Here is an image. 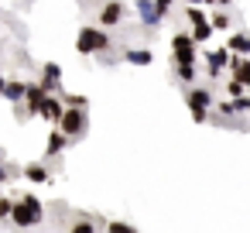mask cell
<instances>
[{
    "instance_id": "1",
    "label": "cell",
    "mask_w": 250,
    "mask_h": 233,
    "mask_svg": "<svg viewBox=\"0 0 250 233\" xmlns=\"http://www.w3.org/2000/svg\"><path fill=\"white\" fill-rule=\"evenodd\" d=\"M11 219H14V226H38L42 219H45V206H42V199L38 195H21V199H14V212H11Z\"/></svg>"
},
{
    "instance_id": "2",
    "label": "cell",
    "mask_w": 250,
    "mask_h": 233,
    "mask_svg": "<svg viewBox=\"0 0 250 233\" xmlns=\"http://www.w3.org/2000/svg\"><path fill=\"white\" fill-rule=\"evenodd\" d=\"M113 42H110V35H106V28H79V35H76V48H79V55H96V52H103V48H110Z\"/></svg>"
},
{
    "instance_id": "3",
    "label": "cell",
    "mask_w": 250,
    "mask_h": 233,
    "mask_svg": "<svg viewBox=\"0 0 250 233\" xmlns=\"http://www.w3.org/2000/svg\"><path fill=\"white\" fill-rule=\"evenodd\" d=\"M185 103H188V113H192V120H195V124H206L209 110L216 106V100H212V93H209V89H188Z\"/></svg>"
},
{
    "instance_id": "4",
    "label": "cell",
    "mask_w": 250,
    "mask_h": 233,
    "mask_svg": "<svg viewBox=\"0 0 250 233\" xmlns=\"http://www.w3.org/2000/svg\"><path fill=\"white\" fill-rule=\"evenodd\" d=\"M55 127H62L69 137H83V134H86V110H79V106H65V113H62V120H59Z\"/></svg>"
},
{
    "instance_id": "5",
    "label": "cell",
    "mask_w": 250,
    "mask_h": 233,
    "mask_svg": "<svg viewBox=\"0 0 250 233\" xmlns=\"http://www.w3.org/2000/svg\"><path fill=\"white\" fill-rule=\"evenodd\" d=\"M124 18H127V7L120 4V0H106V4L100 7V28H117V24H124Z\"/></svg>"
},
{
    "instance_id": "6",
    "label": "cell",
    "mask_w": 250,
    "mask_h": 233,
    "mask_svg": "<svg viewBox=\"0 0 250 233\" xmlns=\"http://www.w3.org/2000/svg\"><path fill=\"white\" fill-rule=\"evenodd\" d=\"M171 55H175V62H195V38L192 35H175L171 38Z\"/></svg>"
},
{
    "instance_id": "7",
    "label": "cell",
    "mask_w": 250,
    "mask_h": 233,
    "mask_svg": "<svg viewBox=\"0 0 250 233\" xmlns=\"http://www.w3.org/2000/svg\"><path fill=\"white\" fill-rule=\"evenodd\" d=\"M62 113H65V100H62L59 93H48V96H45V103H42V113H38V117H45L48 124H59V120H62Z\"/></svg>"
},
{
    "instance_id": "8",
    "label": "cell",
    "mask_w": 250,
    "mask_h": 233,
    "mask_svg": "<svg viewBox=\"0 0 250 233\" xmlns=\"http://www.w3.org/2000/svg\"><path fill=\"white\" fill-rule=\"evenodd\" d=\"M45 96H48V89H45L42 83H28L24 103H28V113H31V117H38V113H42V103H45Z\"/></svg>"
},
{
    "instance_id": "9",
    "label": "cell",
    "mask_w": 250,
    "mask_h": 233,
    "mask_svg": "<svg viewBox=\"0 0 250 233\" xmlns=\"http://www.w3.org/2000/svg\"><path fill=\"white\" fill-rule=\"evenodd\" d=\"M137 11H141V24L144 28H158L161 24V11L154 7V0H137Z\"/></svg>"
},
{
    "instance_id": "10",
    "label": "cell",
    "mask_w": 250,
    "mask_h": 233,
    "mask_svg": "<svg viewBox=\"0 0 250 233\" xmlns=\"http://www.w3.org/2000/svg\"><path fill=\"white\" fill-rule=\"evenodd\" d=\"M59 83H62V65H59V62H48V65L42 69V86H45L48 93H59Z\"/></svg>"
},
{
    "instance_id": "11",
    "label": "cell",
    "mask_w": 250,
    "mask_h": 233,
    "mask_svg": "<svg viewBox=\"0 0 250 233\" xmlns=\"http://www.w3.org/2000/svg\"><path fill=\"white\" fill-rule=\"evenodd\" d=\"M229 55H233V52H229V45H226V48H216V52H209V55H206V59H209V76H212V79L219 76V69H223V65H229Z\"/></svg>"
},
{
    "instance_id": "12",
    "label": "cell",
    "mask_w": 250,
    "mask_h": 233,
    "mask_svg": "<svg viewBox=\"0 0 250 233\" xmlns=\"http://www.w3.org/2000/svg\"><path fill=\"white\" fill-rule=\"evenodd\" d=\"M229 69H233V76H236L243 86H250V59H247V55H233V59H229Z\"/></svg>"
},
{
    "instance_id": "13",
    "label": "cell",
    "mask_w": 250,
    "mask_h": 233,
    "mask_svg": "<svg viewBox=\"0 0 250 233\" xmlns=\"http://www.w3.org/2000/svg\"><path fill=\"white\" fill-rule=\"evenodd\" d=\"M212 31H216V28H212V21H209V18H206V21H199V24H192V38H195V45L209 42V38H212Z\"/></svg>"
},
{
    "instance_id": "14",
    "label": "cell",
    "mask_w": 250,
    "mask_h": 233,
    "mask_svg": "<svg viewBox=\"0 0 250 233\" xmlns=\"http://www.w3.org/2000/svg\"><path fill=\"white\" fill-rule=\"evenodd\" d=\"M124 59H127L130 65H151V59H154V55H151L147 48H127V52H124Z\"/></svg>"
},
{
    "instance_id": "15",
    "label": "cell",
    "mask_w": 250,
    "mask_h": 233,
    "mask_svg": "<svg viewBox=\"0 0 250 233\" xmlns=\"http://www.w3.org/2000/svg\"><path fill=\"white\" fill-rule=\"evenodd\" d=\"M24 93H28V83H21V79H11V83L4 86V96H7L11 103H18V100H24Z\"/></svg>"
},
{
    "instance_id": "16",
    "label": "cell",
    "mask_w": 250,
    "mask_h": 233,
    "mask_svg": "<svg viewBox=\"0 0 250 233\" xmlns=\"http://www.w3.org/2000/svg\"><path fill=\"white\" fill-rule=\"evenodd\" d=\"M65 141H69V134H65L62 127H59V130H52V134H48V148H45V151H48V158H52V154H59V151L65 148Z\"/></svg>"
},
{
    "instance_id": "17",
    "label": "cell",
    "mask_w": 250,
    "mask_h": 233,
    "mask_svg": "<svg viewBox=\"0 0 250 233\" xmlns=\"http://www.w3.org/2000/svg\"><path fill=\"white\" fill-rule=\"evenodd\" d=\"M226 45H229V52H233V55H250V35H240V31H236Z\"/></svg>"
},
{
    "instance_id": "18",
    "label": "cell",
    "mask_w": 250,
    "mask_h": 233,
    "mask_svg": "<svg viewBox=\"0 0 250 233\" xmlns=\"http://www.w3.org/2000/svg\"><path fill=\"white\" fill-rule=\"evenodd\" d=\"M24 178H31V182H38V185H45L52 175H48V168H42V165H28V168H24Z\"/></svg>"
},
{
    "instance_id": "19",
    "label": "cell",
    "mask_w": 250,
    "mask_h": 233,
    "mask_svg": "<svg viewBox=\"0 0 250 233\" xmlns=\"http://www.w3.org/2000/svg\"><path fill=\"white\" fill-rule=\"evenodd\" d=\"M175 69H178V79L182 83H192L195 79V62H175Z\"/></svg>"
},
{
    "instance_id": "20",
    "label": "cell",
    "mask_w": 250,
    "mask_h": 233,
    "mask_svg": "<svg viewBox=\"0 0 250 233\" xmlns=\"http://www.w3.org/2000/svg\"><path fill=\"white\" fill-rule=\"evenodd\" d=\"M209 21H212V28H216V31H226V28L233 24V18H229L226 11H216V14H212Z\"/></svg>"
},
{
    "instance_id": "21",
    "label": "cell",
    "mask_w": 250,
    "mask_h": 233,
    "mask_svg": "<svg viewBox=\"0 0 250 233\" xmlns=\"http://www.w3.org/2000/svg\"><path fill=\"white\" fill-rule=\"evenodd\" d=\"M185 21H188V24H199V21H206V14L199 11V4H185Z\"/></svg>"
},
{
    "instance_id": "22",
    "label": "cell",
    "mask_w": 250,
    "mask_h": 233,
    "mask_svg": "<svg viewBox=\"0 0 250 233\" xmlns=\"http://www.w3.org/2000/svg\"><path fill=\"white\" fill-rule=\"evenodd\" d=\"M243 89H247V86H243V83H240V79H236V76H233V79H229V83H226V93H229V96H233V100H240V96H243Z\"/></svg>"
},
{
    "instance_id": "23",
    "label": "cell",
    "mask_w": 250,
    "mask_h": 233,
    "mask_svg": "<svg viewBox=\"0 0 250 233\" xmlns=\"http://www.w3.org/2000/svg\"><path fill=\"white\" fill-rule=\"evenodd\" d=\"M65 100V106H79V110H86V96H79V93H69V96H62Z\"/></svg>"
},
{
    "instance_id": "24",
    "label": "cell",
    "mask_w": 250,
    "mask_h": 233,
    "mask_svg": "<svg viewBox=\"0 0 250 233\" xmlns=\"http://www.w3.org/2000/svg\"><path fill=\"white\" fill-rule=\"evenodd\" d=\"M11 212H14V199H4V195H0V219H11Z\"/></svg>"
},
{
    "instance_id": "25",
    "label": "cell",
    "mask_w": 250,
    "mask_h": 233,
    "mask_svg": "<svg viewBox=\"0 0 250 233\" xmlns=\"http://www.w3.org/2000/svg\"><path fill=\"white\" fill-rule=\"evenodd\" d=\"M72 230H76V233H89V230H96V226H93L89 219H76V223H72Z\"/></svg>"
},
{
    "instance_id": "26",
    "label": "cell",
    "mask_w": 250,
    "mask_h": 233,
    "mask_svg": "<svg viewBox=\"0 0 250 233\" xmlns=\"http://www.w3.org/2000/svg\"><path fill=\"white\" fill-rule=\"evenodd\" d=\"M154 7H158V11H161V18H165V14L171 11V0H154Z\"/></svg>"
},
{
    "instance_id": "27",
    "label": "cell",
    "mask_w": 250,
    "mask_h": 233,
    "mask_svg": "<svg viewBox=\"0 0 250 233\" xmlns=\"http://www.w3.org/2000/svg\"><path fill=\"white\" fill-rule=\"evenodd\" d=\"M110 230H113V233H130L134 226H127V223H110Z\"/></svg>"
},
{
    "instance_id": "28",
    "label": "cell",
    "mask_w": 250,
    "mask_h": 233,
    "mask_svg": "<svg viewBox=\"0 0 250 233\" xmlns=\"http://www.w3.org/2000/svg\"><path fill=\"white\" fill-rule=\"evenodd\" d=\"M7 178H11V171H7V165H4V158H0V185H4Z\"/></svg>"
},
{
    "instance_id": "29",
    "label": "cell",
    "mask_w": 250,
    "mask_h": 233,
    "mask_svg": "<svg viewBox=\"0 0 250 233\" xmlns=\"http://www.w3.org/2000/svg\"><path fill=\"white\" fill-rule=\"evenodd\" d=\"M185 4H212V0H185Z\"/></svg>"
},
{
    "instance_id": "30",
    "label": "cell",
    "mask_w": 250,
    "mask_h": 233,
    "mask_svg": "<svg viewBox=\"0 0 250 233\" xmlns=\"http://www.w3.org/2000/svg\"><path fill=\"white\" fill-rule=\"evenodd\" d=\"M4 86H7V79H4V76H0V96H4Z\"/></svg>"
},
{
    "instance_id": "31",
    "label": "cell",
    "mask_w": 250,
    "mask_h": 233,
    "mask_svg": "<svg viewBox=\"0 0 250 233\" xmlns=\"http://www.w3.org/2000/svg\"><path fill=\"white\" fill-rule=\"evenodd\" d=\"M243 110H250V96H243Z\"/></svg>"
},
{
    "instance_id": "32",
    "label": "cell",
    "mask_w": 250,
    "mask_h": 233,
    "mask_svg": "<svg viewBox=\"0 0 250 233\" xmlns=\"http://www.w3.org/2000/svg\"><path fill=\"white\" fill-rule=\"evenodd\" d=\"M212 4H223V7H226V4H233V0H212Z\"/></svg>"
}]
</instances>
